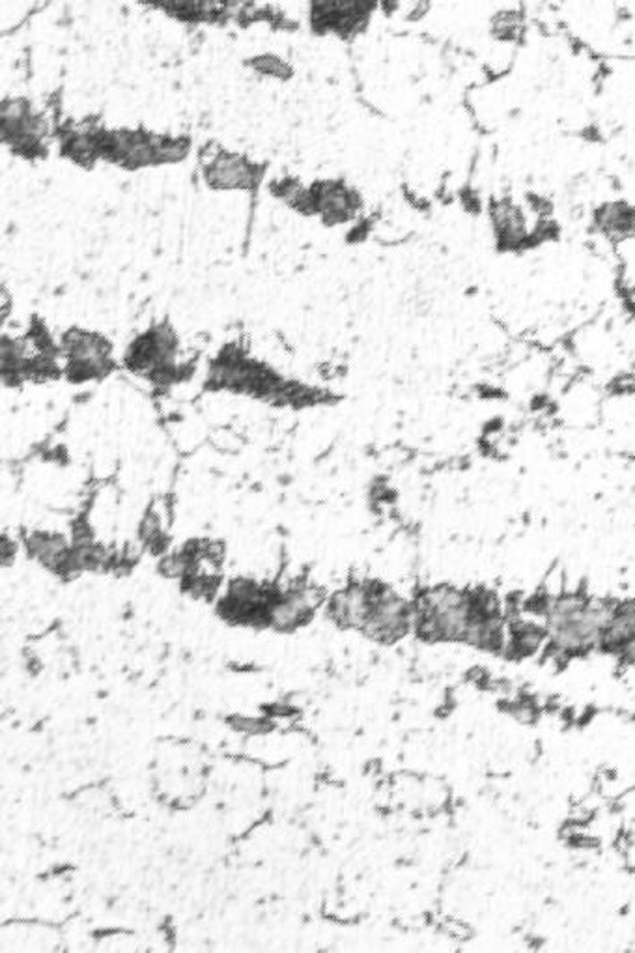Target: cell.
<instances>
[{"label":"cell","mask_w":635,"mask_h":953,"mask_svg":"<svg viewBox=\"0 0 635 953\" xmlns=\"http://www.w3.org/2000/svg\"><path fill=\"white\" fill-rule=\"evenodd\" d=\"M615 606L579 594L553 596L540 602L538 615L545 641L557 656H581L602 649Z\"/></svg>","instance_id":"1"},{"label":"cell","mask_w":635,"mask_h":953,"mask_svg":"<svg viewBox=\"0 0 635 953\" xmlns=\"http://www.w3.org/2000/svg\"><path fill=\"white\" fill-rule=\"evenodd\" d=\"M497 608L495 598L488 594L433 587L413 604V628L425 641L468 644L480 619Z\"/></svg>","instance_id":"2"},{"label":"cell","mask_w":635,"mask_h":953,"mask_svg":"<svg viewBox=\"0 0 635 953\" xmlns=\"http://www.w3.org/2000/svg\"><path fill=\"white\" fill-rule=\"evenodd\" d=\"M413 628V606L389 587L378 584L374 604L363 632L378 644H394Z\"/></svg>","instance_id":"3"},{"label":"cell","mask_w":635,"mask_h":953,"mask_svg":"<svg viewBox=\"0 0 635 953\" xmlns=\"http://www.w3.org/2000/svg\"><path fill=\"white\" fill-rule=\"evenodd\" d=\"M376 587V582L354 584L333 594L330 606H327V613L333 619V623L342 628L363 630L368 620L372 604H374Z\"/></svg>","instance_id":"4"},{"label":"cell","mask_w":635,"mask_h":953,"mask_svg":"<svg viewBox=\"0 0 635 953\" xmlns=\"http://www.w3.org/2000/svg\"><path fill=\"white\" fill-rule=\"evenodd\" d=\"M596 229L609 238L635 236V206L628 203H607L595 213Z\"/></svg>","instance_id":"5"}]
</instances>
